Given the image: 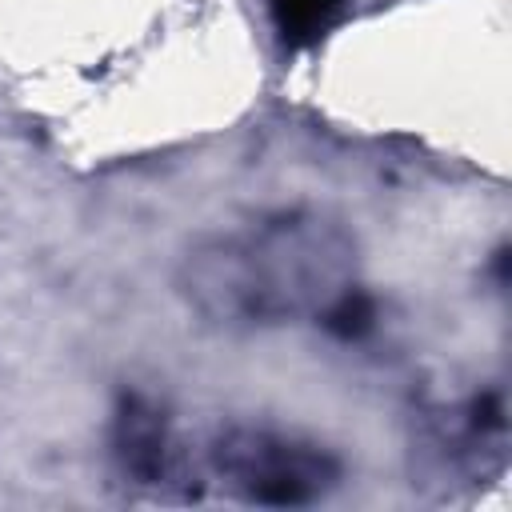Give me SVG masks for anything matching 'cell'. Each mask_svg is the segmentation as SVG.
I'll return each instance as SVG.
<instances>
[{"mask_svg":"<svg viewBox=\"0 0 512 512\" xmlns=\"http://www.w3.org/2000/svg\"><path fill=\"white\" fill-rule=\"evenodd\" d=\"M356 236L328 212L284 208L200 236L176 268L180 300L212 328L252 332L320 312L356 284Z\"/></svg>","mask_w":512,"mask_h":512,"instance_id":"1","label":"cell"},{"mask_svg":"<svg viewBox=\"0 0 512 512\" xmlns=\"http://www.w3.org/2000/svg\"><path fill=\"white\" fill-rule=\"evenodd\" d=\"M332 448L276 424H220L192 440V484L256 508H308L340 484Z\"/></svg>","mask_w":512,"mask_h":512,"instance_id":"2","label":"cell"},{"mask_svg":"<svg viewBox=\"0 0 512 512\" xmlns=\"http://www.w3.org/2000/svg\"><path fill=\"white\" fill-rule=\"evenodd\" d=\"M108 452L124 484L152 496H196L192 440L176 432L168 408L144 392H124L116 400Z\"/></svg>","mask_w":512,"mask_h":512,"instance_id":"3","label":"cell"},{"mask_svg":"<svg viewBox=\"0 0 512 512\" xmlns=\"http://www.w3.org/2000/svg\"><path fill=\"white\" fill-rule=\"evenodd\" d=\"M504 444L508 408L500 388L472 392L428 416L424 448L432 456V468L444 476L440 484H484V476L504 468Z\"/></svg>","mask_w":512,"mask_h":512,"instance_id":"4","label":"cell"},{"mask_svg":"<svg viewBox=\"0 0 512 512\" xmlns=\"http://www.w3.org/2000/svg\"><path fill=\"white\" fill-rule=\"evenodd\" d=\"M348 0H268L272 24L288 44H312L344 12Z\"/></svg>","mask_w":512,"mask_h":512,"instance_id":"5","label":"cell"},{"mask_svg":"<svg viewBox=\"0 0 512 512\" xmlns=\"http://www.w3.org/2000/svg\"><path fill=\"white\" fill-rule=\"evenodd\" d=\"M328 336H336V340H344V344H352V340H364L372 328H376V300L364 292V284L356 280L352 288H344L324 312H320V320H316Z\"/></svg>","mask_w":512,"mask_h":512,"instance_id":"6","label":"cell"}]
</instances>
